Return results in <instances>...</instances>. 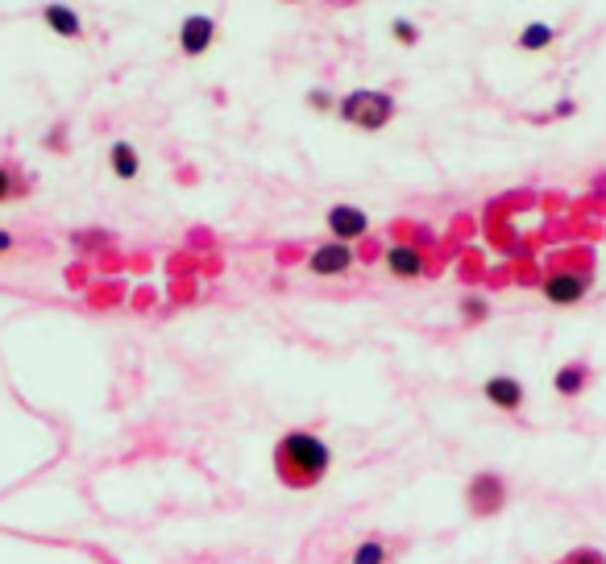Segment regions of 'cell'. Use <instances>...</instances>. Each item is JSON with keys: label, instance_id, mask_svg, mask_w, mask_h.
Returning <instances> with one entry per match:
<instances>
[{"label": "cell", "instance_id": "obj_1", "mask_svg": "<svg viewBox=\"0 0 606 564\" xmlns=\"http://www.w3.org/2000/svg\"><path fill=\"white\" fill-rule=\"evenodd\" d=\"M328 444L324 440H316V436H308V432H291V436H283V444H279V473L287 477L291 486H312V482H320L324 477V469H328Z\"/></svg>", "mask_w": 606, "mask_h": 564}, {"label": "cell", "instance_id": "obj_2", "mask_svg": "<svg viewBox=\"0 0 606 564\" xmlns=\"http://www.w3.org/2000/svg\"><path fill=\"white\" fill-rule=\"evenodd\" d=\"M337 112H341V121H349L357 129H382L395 117V96L378 92V88H357L337 104Z\"/></svg>", "mask_w": 606, "mask_h": 564}, {"label": "cell", "instance_id": "obj_3", "mask_svg": "<svg viewBox=\"0 0 606 564\" xmlns=\"http://www.w3.org/2000/svg\"><path fill=\"white\" fill-rule=\"evenodd\" d=\"M349 266H353V249L345 241H324L308 258V270L316 278H341V274H349Z\"/></svg>", "mask_w": 606, "mask_h": 564}, {"label": "cell", "instance_id": "obj_4", "mask_svg": "<svg viewBox=\"0 0 606 564\" xmlns=\"http://www.w3.org/2000/svg\"><path fill=\"white\" fill-rule=\"evenodd\" d=\"M328 229H333V241H357V237H366L370 233V216L362 208H353V204H337V208H328Z\"/></svg>", "mask_w": 606, "mask_h": 564}, {"label": "cell", "instance_id": "obj_5", "mask_svg": "<svg viewBox=\"0 0 606 564\" xmlns=\"http://www.w3.org/2000/svg\"><path fill=\"white\" fill-rule=\"evenodd\" d=\"M586 274H548L544 278V299L548 303H557V307H565V303H582L586 299Z\"/></svg>", "mask_w": 606, "mask_h": 564}, {"label": "cell", "instance_id": "obj_6", "mask_svg": "<svg viewBox=\"0 0 606 564\" xmlns=\"http://www.w3.org/2000/svg\"><path fill=\"white\" fill-rule=\"evenodd\" d=\"M216 42V21L212 17H187L183 21V30H179V46H183V54H204L208 46Z\"/></svg>", "mask_w": 606, "mask_h": 564}, {"label": "cell", "instance_id": "obj_7", "mask_svg": "<svg viewBox=\"0 0 606 564\" xmlns=\"http://www.w3.org/2000/svg\"><path fill=\"white\" fill-rule=\"evenodd\" d=\"M486 399L494 403V407H503V411H519L523 407V386H519V378H511V374H494V378H486Z\"/></svg>", "mask_w": 606, "mask_h": 564}, {"label": "cell", "instance_id": "obj_8", "mask_svg": "<svg viewBox=\"0 0 606 564\" xmlns=\"http://www.w3.org/2000/svg\"><path fill=\"white\" fill-rule=\"evenodd\" d=\"M387 270L395 278H420L428 270V262H424V253L416 245H391L387 249Z\"/></svg>", "mask_w": 606, "mask_h": 564}, {"label": "cell", "instance_id": "obj_9", "mask_svg": "<svg viewBox=\"0 0 606 564\" xmlns=\"http://www.w3.org/2000/svg\"><path fill=\"white\" fill-rule=\"evenodd\" d=\"M42 21L50 25L54 34H63V38H79V34H84V25H79V13L67 9V5H46V9H42Z\"/></svg>", "mask_w": 606, "mask_h": 564}, {"label": "cell", "instance_id": "obj_10", "mask_svg": "<svg viewBox=\"0 0 606 564\" xmlns=\"http://www.w3.org/2000/svg\"><path fill=\"white\" fill-rule=\"evenodd\" d=\"M108 162H113L117 179H137V171H142V158H137V150L129 146V141H117L113 154H108Z\"/></svg>", "mask_w": 606, "mask_h": 564}, {"label": "cell", "instance_id": "obj_11", "mask_svg": "<svg viewBox=\"0 0 606 564\" xmlns=\"http://www.w3.org/2000/svg\"><path fill=\"white\" fill-rule=\"evenodd\" d=\"M553 386H557V394H582L586 390V365H565V370H557Z\"/></svg>", "mask_w": 606, "mask_h": 564}, {"label": "cell", "instance_id": "obj_12", "mask_svg": "<svg viewBox=\"0 0 606 564\" xmlns=\"http://www.w3.org/2000/svg\"><path fill=\"white\" fill-rule=\"evenodd\" d=\"M553 38H557L553 25H528V30L519 34V50H544Z\"/></svg>", "mask_w": 606, "mask_h": 564}, {"label": "cell", "instance_id": "obj_13", "mask_svg": "<svg viewBox=\"0 0 606 564\" xmlns=\"http://www.w3.org/2000/svg\"><path fill=\"white\" fill-rule=\"evenodd\" d=\"M353 564H387V544H382V540H362L353 548Z\"/></svg>", "mask_w": 606, "mask_h": 564}, {"label": "cell", "instance_id": "obj_14", "mask_svg": "<svg viewBox=\"0 0 606 564\" xmlns=\"http://www.w3.org/2000/svg\"><path fill=\"white\" fill-rule=\"evenodd\" d=\"M13 195H17V179H13L9 166H0V204L13 200Z\"/></svg>", "mask_w": 606, "mask_h": 564}, {"label": "cell", "instance_id": "obj_15", "mask_svg": "<svg viewBox=\"0 0 606 564\" xmlns=\"http://www.w3.org/2000/svg\"><path fill=\"white\" fill-rule=\"evenodd\" d=\"M565 564H606L594 548H582V552H573V556H565Z\"/></svg>", "mask_w": 606, "mask_h": 564}, {"label": "cell", "instance_id": "obj_16", "mask_svg": "<svg viewBox=\"0 0 606 564\" xmlns=\"http://www.w3.org/2000/svg\"><path fill=\"white\" fill-rule=\"evenodd\" d=\"M391 34H395V38H403V42H416V38H420V34H416V25H407V21H395V25H391Z\"/></svg>", "mask_w": 606, "mask_h": 564}, {"label": "cell", "instance_id": "obj_17", "mask_svg": "<svg viewBox=\"0 0 606 564\" xmlns=\"http://www.w3.org/2000/svg\"><path fill=\"white\" fill-rule=\"evenodd\" d=\"M461 312H465V316H482V312H486V303H482V299H465V303H461Z\"/></svg>", "mask_w": 606, "mask_h": 564}, {"label": "cell", "instance_id": "obj_18", "mask_svg": "<svg viewBox=\"0 0 606 564\" xmlns=\"http://www.w3.org/2000/svg\"><path fill=\"white\" fill-rule=\"evenodd\" d=\"M13 245H17V241H13V233L0 229V253H13Z\"/></svg>", "mask_w": 606, "mask_h": 564}, {"label": "cell", "instance_id": "obj_19", "mask_svg": "<svg viewBox=\"0 0 606 564\" xmlns=\"http://www.w3.org/2000/svg\"><path fill=\"white\" fill-rule=\"evenodd\" d=\"M312 104H316V108H328V104H333V96H324V92H312Z\"/></svg>", "mask_w": 606, "mask_h": 564}, {"label": "cell", "instance_id": "obj_20", "mask_svg": "<svg viewBox=\"0 0 606 564\" xmlns=\"http://www.w3.org/2000/svg\"><path fill=\"white\" fill-rule=\"evenodd\" d=\"M557 564H565V560H557Z\"/></svg>", "mask_w": 606, "mask_h": 564}]
</instances>
